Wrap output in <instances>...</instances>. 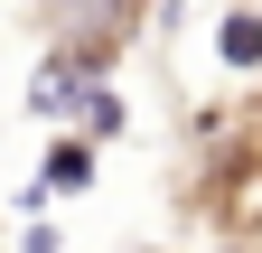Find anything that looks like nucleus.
<instances>
[{"mask_svg":"<svg viewBox=\"0 0 262 253\" xmlns=\"http://www.w3.org/2000/svg\"><path fill=\"white\" fill-rule=\"evenodd\" d=\"M215 47H225V66H262V19H244V10H234Z\"/></svg>","mask_w":262,"mask_h":253,"instance_id":"2","label":"nucleus"},{"mask_svg":"<svg viewBox=\"0 0 262 253\" xmlns=\"http://www.w3.org/2000/svg\"><path fill=\"white\" fill-rule=\"evenodd\" d=\"M84 178H94V141H56V150H47V178H38V197H75Z\"/></svg>","mask_w":262,"mask_h":253,"instance_id":"1","label":"nucleus"}]
</instances>
